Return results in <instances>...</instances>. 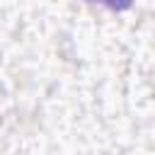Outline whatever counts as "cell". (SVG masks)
<instances>
[{
  "label": "cell",
  "mask_w": 155,
  "mask_h": 155,
  "mask_svg": "<svg viewBox=\"0 0 155 155\" xmlns=\"http://www.w3.org/2000/svg\"><path fill=\"white\" fill-rule=\"evenodd\" d=\"M87 2H99V5H104V7H109V10H116V12L128 10V7L133 5V0H87Z\"/></svg>",
  "instance_id": "cell-1"
}]
</instances>
